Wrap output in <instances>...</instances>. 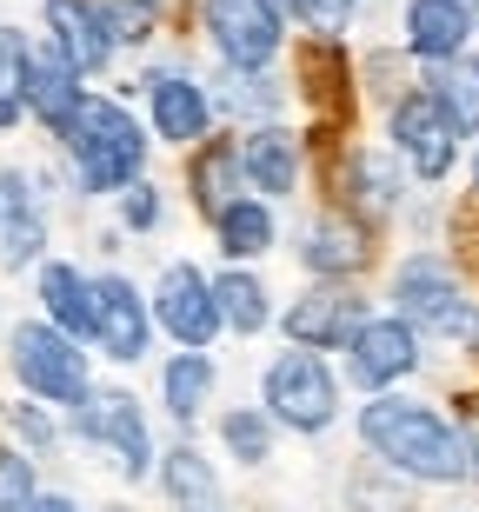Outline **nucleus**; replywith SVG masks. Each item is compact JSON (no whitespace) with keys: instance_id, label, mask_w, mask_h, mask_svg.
<instances>
[{"instance_id":"f704fd0d","label":"nucleus","mask_w":479,"mask_h":512,"mask_svg":"<svg viewBox=\"0 0 479 512\" xmlns=\"http://www.w3.org/2000/svg\"><path fill=\"white\" fill-rule=\"evenodd\" d=\"M120 220H127L134 233H147V227L160 220V187H147V180H134V187L120 193Z\"/></svg>"},{"instance_id":"f8f14e48","label":"nucleus","mask_w":479,"mask_h":512,"mask_svg":"<svg viewBox=\"0 0 479 512\" xmlns=\"http://www.w3.org/2000/svg\"><path fill=\"white\" fill-rule=\"evenodd\" d=\"M366 320H373V313H366L360 293L340 286V280H326V286H313V293H300V300L287 306V340L307 346V353H346V340H353Z\"/></svg>"},{"instance_id":"2f4dec72","label":"nucleus","mask_w":479,"mask_h":512,"mask_svg":"<svg viewBox=\"0 0 479 512\" xmlns=\"http://www.w3.org/2000/svg\"><path fill=\"white\" fill-rule=\"evenodd\" d=\"M40 493V479H34V459L20 453V446H0V512H27Z\"/></svg>"},{"instance_id":"5701e85b","label":"nucleus","mask_w":479,"mask_h":512,"mask_svg":"<svg viewBox=\"0 0 479 512\" xmlns=\"http://www.w3.org/2000/svg\"><path fill=\"white\" fill-rule=\"evenodd\" d=\"M213 240H220L227 260H260V253H273V207L260 193L227 200V207L213 213Z\"/></svg>"},{"instance_id":"9d476101","label":"nucleus","mask_w":479,"mask_h":512,"mask_svg":"<svg viewBox=\"0 0 479 512\" xmlns=\"http://www.w3.org/2000/svg\"><path fill=\"white\" fill-rule=\"evenodd\" d=\"M40 260H47V187L34 167H0V266L20 273Z\"/></svg>"},{"instance_id":"9b49d317","label":"nucleus","mask_w":479,"mask_h":512,"mask_svg":"<svg viewBox=\"0 0 479 512\" xmlns=\"http://www.w3.org/2000/svg\"><path fill=\"white\" fill-rule=\"evenodd\" d=\"M154 326H167L180 346H200L220 333V306H213V280L200 273L193 260H173V266H160V280H154Z\"/></svg>"},{"instance_id":"a19ab883","label":"nucleus","mask_w":479,"mask_h":512,"mask_svg":"<svg viewBox=\"0 0 479 512\" xmlns=\"http://www.w3.org/2000/svg\"><path fill=\"white\" fill-rule=\"evenodd\" d=\"M0 413H7V399H0Z\"/></svg>"},{"instance_id":"cd10ccee","label":"nucleus","mask_w":479,"mask_h":512,"mask_svg":"<svg viewBox=\"0 0 479 512\" xmlns=\"http://www.w3.org/2000/svg\"><path fill=\"white\" fill-rule=\"evenodd\" d=\"M0 433H7V446H20V453H54L60 446V419L54 406H40V399H14L7 413H0Z\"/></svg>"},{"instance_id":"c85d7f7f","label":"nucleus","mask_w":479,"mask_h":512,"mask_svg":"<svg viewBox=\"0 0 479 512\" xmlns=\"http://www.w3.org/2000/svg\"><path fill=\"white\" fill-rule=\"evenodd\" d=\"M193 193H200V207H207V220L227 200H240V147H207L200 160H193Z\"/></svg>"},{"instance_id":"c9c22d12","label":"nucleus","mask_w":479,"mask_h":512,"mask_svg":"<svg viewBox=\"0 0 479 512\" xmlns=\"http://www.w3.org/2000/svg\"><path fill=\"white\" fill-rule=\"evenodd\" d=\"M27 512H87V506H80L74 493H34V506H27Z\"/></svg>"},{"instance_id":"2eb2a0df","label":"nucleus","mask_w":479,"mask_h":512,"mask_svg":"<svg viewBox=\"0 0 479 512\" xmlns=\"http://www.w3.org/2000/svg\"><path fill=\"white\" fill-rule=\"evenodd\" d=\"M40 20H47V47H54L80 80L100 74V67L114 60V40H107V27H100L94 0H40Z\"/></svg>"},{"instance_id":"ea45409f","label":"nucleus","mask_w":479,"mask_h":512,"mask_svg":"<svg viewBox=\"0 0 479 512\" xmlns=\"http://www.w3.org/2000/svg\"><path fill=\"white\" fill-rule=\"evenodd\" d=\"M107 512H134V506H107Z\"/></svg>"},{"instance_id":"f257e3e1","label":"nucleus","mask_w":479,"mask_h":512,"mask_svg":"<svg viewBox=\"0 0 479 512\" xmlns=\"http://www.w3.org/2000/svg\"><path fill=\"white\" fill-rule=\"evenodd\" d=\"M360 446L380 459L386 473L420 479V486H466L473 459L466 439L446 413H433L426 399H400V393H373L360 406Z\"/></svg>"},{"instance_id":"b1692460","label":"nucleus","mask_w":479,"mask_h":512,"mask_svg":"<svg viewBox=\"0 0 479 512\" xmlns=\"http://www.w3.org/2000/svg\"><path fill=\"white\" fill-rule=\"evenodd\" d=\"M213 306H220V326H233V333H260V326L273 320L267 286H260V273H247V266H227V273L213 280Z\"/></svg>"},{"instance_id":"7c9ffc66","label":"nucleus","mask_w":479,"mask_h":512,"mask_svg":"<svg viewBox=\"0 0 479 512\" xmlns=\"http://www.w3.org/2000/svg\"><path fill=\"white\" fill-rule=\"evenodd\" d=\"M353 193H360V207L393 213L400 207V173H393V160H380V153H353Z\"/></svg>"},{"instance_id":"0eeeda50","label":"nucleus","mask_w":479,"mask_h":512,"mask_svg":"<svg viewBox=\"0 0 479 512\" xmlns=\"http://www.w3.org/2000/svg\"><path fill=\"white\" fill-rule=\"evenodd\" d=\"M207 40L227 74H267L287 40L280 0H207Z\"/></svg>"},{"instance_id":"a878e982","label":"nucleus","mask_w":479,"mask_h":512,"mask_svg":"<svg viewBox=\"0 0 479 512\" xmlns=\"http://www.w3.org/2000/svg\"><path fill=\"white\" fill-rule=\"evenodd\" d=\"M220 446H227L240 466H267V459H273L267 406H227V413H220Z\"/></svg>"},{"instance_id":"393cba45","label":"nucleus","mask_w":479,"mask_h":512,"mask_svg":"<svg viewBox=\"0 0 479 512\" xmlns=\"http://www.w3.org/2000/svg\"><path fill=\"white\" fill-rule=\"evenodd\" d=\"M426 94L453 114L460 133H479V54H460V60H446V67H433Z\"/></svg>"},{"instance_id":"412c9836","label":"nucleus","mask_w":479,"mask_h":512,"mask_svg":"<svg viewBox=\"0 0 479 512\" xmlns=\"http://www.w3.org/2000/svg\"><path fill=\"white\" fill-rule=\"evenodd\" d=\"M154 479H160V493H167L173 512H220V473H213V459L200 446H187V439L160 453Z\"/></svg>"},{"instance_id":"e433bc0d","label":"nucleus","mask_w":479,"mask_h":512,"mask_svg":"<svg viewBox=\"0 0 479 512\" xmlns=\"http://www.w3.org/2000/svg\"><path fill=\"white\" fill-rule=\"evenodd\" d=\"M460 439H466V459H473V479H479V413L460 419Z\"/></svg>"},{"instance_id":"4468645a","label":"nucleus","mask_w":479,"mask_h":512,"mask_svg":"<svg viewBox=\"0 0 479 512\" xmlns=\"http://www.w3.org/2000/svg\"><path fill=\"white\" fill-rule=\"evenodd\" d=\"M473 34H479L473 0H406V54L426 60V67L460 60Z\"/></svg>"},{"instance_id":"f3484780","label":"nucleus","mask_w":479,"mask_h":512,"mask_svg":"<svg viewBox=\"0 0 479 512\" xmlns=\"http://www.w3.org/2000/svg\"><path fill=\"white\" fill-rule=\"evenodd\" d=\"M300 260L307 273H326V280H346V273H360L373 260V233L353 220V213H313L307 233H300Z\"/></svg>"},{"instance_id":"6ab92c4d","label":"nucleus","mask_w":479,"mask_h":512,"mask_svg":"<svg viewBox=\"0 0 479 512\" xmlns=\"http://www.w3.org/2000/svg\"><path fill=\"white\" fill-rule=\"evenodd\" d=\"M80 100H87L80 74L47 47V40H34V47H27V120H40L47 133H60L67 120H74Z\"/></svg>"},{"instance_id":"473e14b6","label":"nucleus","mask_w":479,"mask_h":512,"mask_svg":"<svg viewBox=\"0 0 479 512\" xmlns=\"http://www.w3.org/2000/svg\"><path fill=\"white\" fill-rule=\"evenodd\" d=\"M280 87L267 74H233V94H220V114H273Z\"/></svg>"},{"instance_id":"1a4fd4ad","label":"nucleus","mask_w":479,"mask_h":512,"mask_svg":"<svg viewBox=\"0 0 479 512\" xmlns=\"http://www.w3.org/2000/svg\"><path fill=\"white\" fill-rule=\"evenodd\" d=\"M413 373H420V333L400 313H380V320H366L346 340V380L366 386V393H393Z\"/></svg>"},{"instance_id":"bb28decb","label":"nucleus","mask_w":479,"mask_h":512,"mask_svg":"<svg viewBox=\"0 0 479 512\" xmlns=\"http://www.w3.org/2000/svg\"><path fill=\"white\" fill-rule=\"evenodd\" d=\"M27 47L34 40L20 27H0V133H14L27 120Z\"/></svg>"},{"instance_id":"aec40b11","label":"nucleus","mask_w":479,"mask_h":512,"mask_svg":"<svg viewBox=\"0 0 479 512\" xmlns=\"http://www.w3.org/2000/svg\"><path fill=\"white\" fill-rule=\"evenodd\" d=\"M240 180H247L253 193L287 200V193L300 187V140H293L287 127H273V120H260V127L240 140Z\"/></svg>"},{"instance_id":"c756f323","label":"nucleus","mask_w":479,"mask_h":512,"mask_svg":"<svg viewBox=\"0 0 479 512\" xmlns=\"http://www.w3.org/2000/svg\"><path fill=\"white\" fill-rule=\"evenodd\" d=\"M94 14H100V27H107L114 47H147L154 40V20H160L147 0H94Z\"/></svg>"},{"instance_id":"6e6552de","label":"nucleus","mask_w":479,"mask_h":512,"mask_svg":"<svg viewBox=\"0 0 479 512\" xmlns=\"http://www.w3.org/2000/svg\"><path fill=\"white\" fill-rule=\"evenodd\" d=\"M460 140L466 133L453 127V114H446L426 87H413V94L393 107V153H400L420 180H446V173L460 167Z\"/></svg>"},{"instance_id":"dca6fc26","label":"nucleus","mask_w":479,"mask_h":512,"mask_svg":"<svg viewBox=\"0 0 479 512\" xmlns=\"http://www.w3.org/2000/svg\"><path fill=\"white\" fill-rule=\"evenodd\" d=\"M34 293H40V320L60 326V333H74V340H94V280L80 273L74 260H47L34 266Z\"/></svg>"},{"instance_id":"ddd939ff","label":"nucleus","mask_w":479,"mask_h":512,"mask_svg":"<svg viewBox=\"0 0 479 512\" xmlns=\"http://www.w3.org/2000/svg\"><path fill=\"white\" fill-rule=\"evenodd\" d=\"M147 340H154V313L140 300V286L127 273H100L94 280V346L107 360L134 366V360H147Z\"/></svg>"},{"instance_id":"a211bd4d","label":"nucleus","mask_w":479,"mask_h":512,"mask_svg":"<svg viewBox=\"0 0 479 512\" xmlns=\"http://www.w3.org/2000/svg\"><path fill=\"white\" fill-rule=\"evenodd\" d=\"M147 114H154V133L167 147H193V140H207L213 127V100L200 80L187 74H154L147 80Z\"/></svg>"},{"instance_id":"58836bf2","label":"nucleus","mask_w":479,"mask_h":512,"mask_svg":"<svg viewBox=\"0 0 479 512\" xmlns=\"http://www.w3.org/2000/svg\"><path fill=\"white\" fill-rule=\"evenodd\" d=\"M473 187H479V153H473Z\"/></svg>"},{"instance_id":"4c0bfd02","label":"nucleus","mask_w":479,"mask_h":512,"mask_svg":"<svg viewBox=\"0 0 479 512\" xmlns=\"http://www.w3.org/2000/svg\"><path fill=\"white\" fill-rule=\"evenodd\" d=\"M147 7H154V14H160V7H173V0H147Z\"/></svg>"},{"instance_id":"72a5a7b5","label":"nucleus","mask_w":479,"mask_h":512,"mask_svg":"<svg viewBox=\"0 0 479 512\" xmlns=\"http://www.w3.org/2000/svg\"><path fill=\"white\" fill-rule=\"evenodd\" d=\"M353 7H360V0H293V14L307 20L313 34H346Z\"/></svg>"},{"instance_id":"f03ea898","label":"nucleus","mask_w":479,"mask_h":512,"mask_svg":"<svg viewBox=\"0 0 479 512\" xmlns=\"http://www.w3.org/2000/svg\"><path fill=\"white\" fill-rule=\"evenodd\" d=\"M60 153H67V167H74V187L80 193H127L147 167V127H140L120 100L107 94H87L74 107V120L54 133Z\"/></svg>"},{"instance_id":"20e7f679","label":"nucleus","mask_w":479,"mask_h":512,"mask_svg":"<svg viewBox=\"0 0 479 512\" xmlns=\"http://www.w3.org/2000/svg\"><path fill=\"white\" fill-rule=\"evenodd\" d=\"M7 366H14L20 393L40 399V406H54V413H74L80 399L94 393V366H87L80 340L60 333V326H47L40 313L7 326Z\"/></svg>"},{"instance_id":"39448f33","label":"nucleus","mask_w":479,"mask_h":512,"mask_svg":"<svg viewBox=\"0 0 479 512\" xmlns=\"http://www.w3.org/2000/svg\"><path fill=\"white\" fill-rule=\"evenodd\" d=\"M260 406H267L273 426L313 439L340 419V373H333L320 353H307V346L273 353V366L260 373Z\"/></svg>"},{"instance_id":"4be33fe9","label":"nucleus","mask_w":479,"mask_h":512,"mask_svg":"<svg viewBox=\"0 0 479 512\" xmlns=\"http://www.w3.org/2000/svg\"><path fill=\"white\" fill-rule=\"evenodd\" d=\"M160 399H167V419L173 426H200V413H207V399H213V360L207 353H173L167 366H160Z\"/></svg>"},{"instance_id":"7ed1b4c3","label":"nucleus","mask_w":479,"mask_h":512,"mask_svg":"<svg viewBox=\"0 0 479 512\" xmlns=\"http://www.w3.org/2000/svg\"><path fill=\"white\" fill-rule=\"evenodd\" d=\"M393 313H400L420 340L440 346H479V300L460 286V273L440 253H413L393 273Z\"/></svg>"},{"instance_id":"423d86ee","label":"nucleus","mask_w":479,"mask_h":512,"mask_svg":"<svg viewBox=\"0 0 479 512\" xmlns=\"http://www.w3.org/2000/svg\"><path fill=\"white\" fill-rule=\"evenodd\" d=\"M67 426H74L94 453H107L120 466V479H154V426H147V406H140L134 393H107V386H94V393L80 399L74 413H67Z\"/></svg>"}]
</instances>
